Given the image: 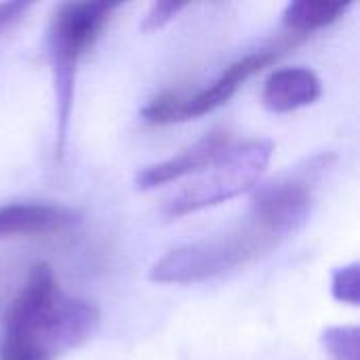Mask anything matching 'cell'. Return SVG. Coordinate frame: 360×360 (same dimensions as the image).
<instances>
[{"label": "cell", "mask_w": 360, "mask_h": 360, "mask_svg": "<svg viewBox=\"0 0 360 360\" xmlns=\"http://www.w3.org/2000/svg\"><path fill=\"white\" fill-rule=\"evenodd\" d=\"M186 6H188V2H175V0L152 2L150 8H148V13H146V17H143V21H141V30L143 32H156V30L165 27Z\"/></svg>", "instance_id": "cell-13"}, {"label": "cell", "mask_w": 360, "mask_h": 360, "mask_svg": "<svg viewBox=\"0 0 360 360\" xmlns=\"http://www.w3.org/2000/svg\"><path fill=\"white\" fill-rule=\"evenodd\" d=\"M321 91V80L310 68H281L266 78L262 101L270 112L287 114L314 103Z\"/></svg>", "instance_id": "cell-9"}, {"label": "cell", "mask_w": 360, "mask_h": 360, "mask_svg": "<svg viewBox=\"0 0 360 360\" xmlns=\"http://www.w3.org/2000/svg\"><path fill=\"white\" fill-rule=\"evenodd\" d=\"M272 152L274 143L270 139H232L217 165L209 169L211 175L173 194L165 202L162 213L171 219H177L209 207H217L253 190L259 175L268 167Z\"/></svg>", "instance_id": "cell-4"}, {"label": "cell", "mask_w": 360, "mask_h": 360, "mask_svg": "<svg viewBox=\"0 0 360 360\" xmlns=\"http://www.w3.org/2000/svg\"><path fill=\"white\" fill-rule=\"evenodd\" d=\"M97 329L99 310L65 295L53 268L38 262L4 314L0 360H53L86 344Z\"/></svg>", "instance_id": "cell-1"}, {"label": "cell", "mask_w": 360, "mask_h": 360, "mask_svg": "<svg viewBox=\"0 0 360 360\" xmlns=\"http://www.w3.org/2000/svg\"><path fill=\"white\" fill-rule=\"evenodd\" d=\"M283 46L272 49H259L255 53H249L234 63H230L209 86L196 91L194 95H181L175 91H165L156 95L148 105H143L141 116L152 124H175L200 118L226 101L232 99V95L240 89L245 80H249L253 74L262 72L266 65L276 61L281 57Z\"/></svg>", "instance_id": "cell-5"}, {"label": "cell", "mask_w": 360, "mask_h": 360, "mask_svg": "<svg viewBox=\"0 0 360 360\" xmlns=\"http://www.w3.org/2000/svg\"><path fill=\"white\" fill-rule=\"evenodd\" d=\"M230 141H232V137L226 131L207 133L202 139H198L184 152H179L167 160H160V162L139 169L135 175V186L139 190H154L158 186L177 181L181 177L209 171L211 167L217 165L219 156L224 154V150L228 148Z\"/></svg>", "instance_id": "cell-7"}, {"label": "cell", "mask_w": 360, "mask_h": 360, "mask_svg": "<svg viewBox=\"0 0 360 360\" xmlns=\"http://www.w3.org/2000/svg\"><path fill=\"white\" fill-rule=\"evenodd\" d=\"M80 219L78 211L49 202L0 205V240L65 232Z\"/></svg>", "instance_id": "cell-8"}, {"label": "cell", "mask_w": 360, "mask_h": 360, "mask_svg": "<svg viewBox=\"0 0 360 360\" xmlns=\"http://www.w3.org/2000/svg\"><path fill=\"white\" fill-rule=\"evenodd\" d=\"M321 344L331 360H360L359 327H327L321 335Z\"/></svg>", "instance_id": "cell-11"}, {"label": "cell", "mask_w": 360, "mask_h": 360, "mask_svg": "<svg viewBox=\"0 0 360 360\" xmlns=\"http://www.w3.org/2000/svg\"><path fill=\"white\" fill-rule=\"evenodd\" d=\"M360 264L352 262L348 266L335 268L331 274V293L338 302L348 306H359L360 300Z\"/></svg>", "instance_id": "cell-12"}, {"label": "cell", "mask_w": 360, "mask_h": 360, "mask_svg": "<svg viewBox=\"0 0 360 360\" xmlns=\"http://www.w3.org/2000/svg\"><path fill=\"white\" fill-rule=\"evenodd\" d=\"M116 8L114 2H63L51 17L46 42L57 116V156L63 154L68 139L78 61L99 38Z\"/></svg>", "instance_id": "cell-2"}, {"label": "cell", "mask_w": 360, "mask_h": 360, "mask_svg": "<svg viewBox=\"0 0 360 360\" xmlns=\"http://www.w3.org/2000/svg\"><path fill=\"white\" fill-rule=\"evenodd\" d=\"M30 8H32V2H21V0L0 2V32L17 23Z\"/></svg>", "instance_id": "cell-14"}, {"label": "cell", "mask_w": 360, "mask_h": 360, "mask_svg": "<svg viewBox=\"0 0 360 360\" xmlns=\"http://www.w3.org/2000/svg\"><path fill=\"white\" fill-rule=\"evenodd\" d=\"M350 8V2H331V0H297L289 2L283 11V23L297 34H308L331 25Z\"/></svg>", "instance_id": "cell-10"}, {"label": "cell", "mask_w": 360, "mask_h": 360, "mask_svg": "<svg viewBox=\"0 0 360 360\" xmlns=\"http://www.w3.org/2000/svg\"><path fill=\"white\" fill-rule=\"evenodd\" d=\"M278 240L249 221L245 228L200 243L177 247L162 255L150 270V281L160 285H194L243 268L270 251Z\"/></svg>", "instance_id": "cell-3"}, {"label": "cell", "mask_w": 360, "mask_h": 360, "mask_svg": "<svg viewBox=\"0 0 360 360\" xmlns=\"http://www.w3.org/2000/svg\"><path fill=\"white\" fill-rule=\"evenodd\" d=\"M312 188L302 177H285L259 186L251 198V221L276 240L295 234L312 215Z\"/></svg>", "instance_id": "cell-6"}]
</instances>
